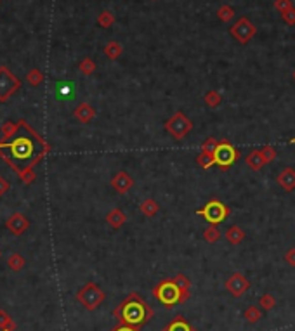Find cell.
<instances>
[{
  "mask_svg": "<svg viewBox=\"0 0 295 331\" xmlns=\"http://www.w3.org/2000/svg\"><path fill=\"white\" fill-rule=\"evenodd\" d=\"M238 160H240V151L229 140L226 139L219 140L216 151H214V163L219 165L221 170H228Z\"/></svg>",
  "mask_w": 295,
  "mask_h": 331,
  "instance_id": "obj_6",
  "label": "cell"
},
{
  "mask_svg": "<svg viewBox=\"0 0 295 331\" xmlns=\"http://www.w3.org/2000/svg\"><path fill=\"white\" fill-rule=\"evenodd\" d=\"M56 90H58V96L61 99H71L73 98L75 88H73V83H70V82H59Z\"/></svg>",
  "mask_w": 295,
  "mask_h": 331,
  "instance_id": "obj_27",
  "label": "cell"
},
{
  "mask_svg": "<svg viewBox=\"0 0 295 331\" xmlns=\"http://www.w3.org/2000/svg\"><path fill=\"white\" fill-rule=\"evenodd\" d=\"M281 18H283V21H285L286 25L293 26V25H295V7H293V9H290L288 13L281 14Z\"/></svg>",
  "mask_w": 295,
  "mask_h": 331,
  "instance_id": "obj_38",
  "label": "cell"
},
{
  "mask_svg": "<svg viewBox=\"0 0 295 331\" xmlns=\"http://www.w3.org/2000/svg\"><path fill=\"white\" fill-rule=\"evenodd\" d=\"M259 305H261V309H264L266 312H268V310L274 309V305H276V298H274L271 293H264L261 298H259Z\"/></svg>",
  "mask_w": 295,
  "mask_h": 331,
  "instance_id": "obj_31",
  "label": "cell"
},
{
  "mask_svg": "<svg viewBox=\"0 0 295 331\" xmlns=\"http://www.w3.org/2000/svg\"><path fill=\"white\" fill-rule=\"evenodd\" d=\"M11 189V184H9V180L7 179H4L2 175H0V196H4L7 191Z\"/></svg>",
  "mask_w": 295,
  "mask_h": 331,
  "instance_id": "obj_40",
  "label": "cell"
},
{
  "mask_svg": "<svg viewBox=\"0 0 295 331\" xmlns=\"http://www.w3.org/2000/svg\"><path fill=\"white\" fill-rule=\"evenodd\" d=\"M196 163L200 165L201 168H205V170L212 167V165H216V163H214V155H208V153H201V151H200V155L196 156Z\"/></svg>",
  "mask_w": 295,
  "mask_h": 331,
  "instance_id": "obj_33",
  "label": "cell"
},
{
  "mask_svg": "<svg viewBox=\"0 0 295 331\" xmlns=\"http://www.w3.org/2000/svg\"><path fill=\"white\" fill-rule=\"evenodd\" d=\"M274 9L280 14H285L290 9H293V2L292 0H274Z\"/></svg>",
  "mask_w": 295,
  "mask_h": 331,
  "instance_id": "obj_36",
  "label": "cell"
},
{
  "mask_svg": "<svg viewBox=\"0 0 295 331\" xmlns=\"http://www.w3.org/2000/svg\"><path fill=\"white\" fill-rule=\"evenodd\" d=\"M19 173V177H21V180L25 184H31L35 180V172H33V168L31 167H26V168H18V170H16Z\"/></svg>",
  "mask_w": 295,
  "mask_h": 331,
  "instance_id": "obj_34",
  "label": "cell"
},
{
  "mask_svg": "<svg viewBox=\"0 0 295 331\" xmlns=\"http://www.w3.org/2000/svg\"><path fill=\"white\" fill-rule=\"evenodd\" d=\"M217 144H219V140H217L216 137H207V139H205V143L201 144L200 151H201V153H208V155H214V151H216Z\"/></svg>",
  "mask_w": 295,
  "mask_h": 331,
  "instance_id": "obj_35",
  "label": "cell"
},
{
  "mask_svg": "<svg viewBox=\"0 0 295 331\" xmlns=\"http://www.w3.org/2000/svg\"><path fill=\"white\" fill-rule=\"evenodd\" d=\"M26 82L30 83L31 87H38V85H42L44 83V73L40 70H30L28 71V75H26Z\"/></svg>",
  "mask_w": 295,
  "mask_h": 331,
  "instance_id": "obj_29",
  "label": "cell"
},
{
  "mask_svg": "<svg viewBox=\"0 0 295 331\" xmlns=\"http://www.w3.org/2000/svg\"><path fill=\"white\" fill-rule=\"evenodd\" d=\"M234 16H236V11H234L231 6H221L219 9H217V18H219L222 23L233 21Z\"/></svg>",
  "mask_w": 295,
  "mask_h": 331,
  "instance_id": "obj_24",
  "label": "cell"
},
{
  "mask_svg": "<svg viewBox=\"0 0 295 331\" xmlns=\"http://www.w3.org/2000/svg\"><path fill=\"white\" fill-rule=\"evenodd\" d=\"M285 262H286L288 265H292V267H295V248L286 250V253H285Z\"/></svg>",
  "mask_w": 295,
  "mask_h": 331,
  "instance_id": "obj_39",
  "label": "cell"
},
{
  "mask_svg": "<svg viewBox=\"0 0 295 331\" xmlns=\"http://www.w3.org/2000/svg\"><path fill=\"white\" fill-rule=\"evenodd\" d=\"M0 149H9V156L2 155V158L7 163L13 165V168L18 167V163H23L26 167L33 168L40 160L46 156V153H40L35 155V144L30 137L19 135L13 140H7V143H0Z\"/></svg>",
  "mask_w": 295,
  "mask_h": 331,
  "instance_id": "obj_2",
  "label": "cell"
},
{
  "mask_svg": "<svg viewBox=\"0 0 295 331\" xmlns=\"http://www.w3.org/2000/svg\"><path fill=\"white\" fill-rule=\"evenodd\" d=\"M18 88H19V80L6 66L0 68V103H6Z\"/></svg>",
  "mask_w": 295,
  "mask_h": 331,
  "instance_id": "obj_9",
  "label": "cell"
},
{
  "mask_svg": "<svg viewBox=\"0 0 295 331\" xmlns=\"http://www.w3.org/2000/svg\"><path fill=\"white\" fill-rule=\"evenodd\" d=\"M189 295H191V292L181 288L174 277L172 279H161L158 285L153 288V297H155L163 307H167V309H172V307L188 302Z\"/></svg>",
  "mask_w": 295,
  "mask_h": 331,
  "instance_id": "obj_3",
  "label": "cell"
},
{
  "mask_svg": "<svg viewBox=\"0 0 295 331\" xmlns=\"http://www.w3.org/2000/svg\"><path fill=\"white\" fill-rule=\"evenodd\" d=\"M196 215L203 217L208 225H219L231 215V208L219 200H210L203 208L196 210Z\"/></svg>",
  "mask_w": 295,
  "mask_h": 331,
  "instance_id": "obj_5",
  "label": "cell"
},
{
  "mask_svg": "<svg viewBox=\"0 0 295 331\" xmlns=\"http://www.w3.org/2000/svg\"><path fill=\"white\" fill-rule=\"evenodd\" d=\"M226 290H228L234 298H240L250 290V282L241 272H234L226 279Z\"/></svg>",
  "mask_w": 295,
  "mask_h": 331,
  "instance_id": "obj_10",
  "label": "cell"
},
{
  "mask_svg": "<svg viewBox=\"0 0 295 331\" xmlns=\"http://www.w3.org/2000/svg\"><path fill=\"white\" fill-rule=\"evenodd\" d=\"M163 331H196V329L193 328V326L189 324L188 321H186V317L176 316L171 322H168L167 326H165Z\"/></svg>",
  "mask_w": 295,
  "mask_h": 331,
  "instance_id": "obj_17",
  "label": "cell"
},
{
  "mask_svg": "<svg viewBox=\"0 0 295 331\" xmlns=\"http://www.w3.org/2000/svg\"><path fill=\"white\" fill-rule=\"evenodd\" d=\"M113 23H115V16L110 11H103L99 16H98V25L101 28H110L113 26Z\"/></svg>",
  "mask_w": 295,
  "mask_h": 331,
  "instance_id": "obj_32",
  "label": "cell"
},
{
  "mask_svg": "<svg viewBox=\"0 0 295 331\" xmlns=\"http://www.w3.org/2000/svg\"><path fill=\"white\" fill-rule=\"evenodd\" d=\"M293 80H295V71H293Z\"/></svg>",
  "mask_w": 295,
  "mask_h": 331,
  "instance_id": "obj_43",
  "label": "cell"
},
{
  "mask_svg": "<svg viewBox=\"0 0 295 331\" xmlns=\"http://www.w3.org/2000/svg\"><path fill=\"white\" fill-rule=\"evenodd\" d=\"M122 52H123V47L120 45V42H116V40H110V42L104 45V56H106L108 59H111V61L118 59L120 56H122Z\"/></svg>",
  "mask_w": 295,
  "mask_h": 331,
  "instance_id": "obj_20",
  "label": "cell"
},
{
  "mask_svg": "<svg viewBox=\"0 0 295 331\" xmlns=\"http://www.w3.org/2000/svg\"><path fill=\"white\" fill-rule=\"evenodd\" d=\"M73 116L80 123L87 125L96 118V110H94V106H91L89 103H80L73 110Z\"/></svg>",
  "mask_w": 295,
  "mask_h": 331,
  "instance_id": "obj_14",
  "label": "cell"
},
{
  "mask_svg": "<svg viewBox=\"0 0 295 331\" xmlns=\"http://www.w3.org/2000/svg\"><path fill=\"white\" fill-rule=\"evenodd\" d=\"M16 324L13 321V317L6 312V310L0 309V331H14Z\"/></svg>",
  "mask_w": 295,
  "mask_h": 331,
  "instance_id": "obj_28",
  "label": "cell"
},
{
  "mask_svg": "<svg viewBox=\"0 0 295 331\" xmlns=\"http://www.w3.org/2000/svg\"><path fill=\"white\" fill-rule=\"evenodd\" d=\"M76 302L83 307L86 310H96L99 305H103V302L106 300V293L99 288L96 282H87L86 286L76 292Z\"/></svg>",
  "mask_w": 295,
  "mask_h": 331,
  "instance_id": "obj_4",
  "label": "cell"
},
{
  "mask_svg": "<svg viewBox=\"0 0 295 331\" xmlns=\"http://www.w3.org/2000/svg\"><path fill=\"white\" fill-rule=\"evenodd\" d=\"M153 314H155L153 307L137 293H131L113 310V316L116 317L120 324L134 326V328H143L144 324H148Z\"/></svg>",
  "mask_w": 295,
  "mask_h": 331,
  "instance_id": "obj_1",
  "label": "cell"
},
{
  "mask_svg": "<svg viewBox=\"0 0 295 331\" xmlns=\"http://www.w3.org/2000/svg\"><path fill=\"white\" fill-rule=\"evenodd\" d=\"M203 101L208 108H219L222 103V96H221V92H217V90H208L207 94H205Z\"/></svg>",
  "mask_w": 295,
  "mask_h": 331,
  "instance_id": "obj_25",
  "label": "cell"
},
{
  "mask_svg": "<svg viewBox=\"0 0 295 331\" xmlns=\"http://www.w3.org/2000/svg\"><path fill=\"white\" fill-rule=\"evenodd\" d=\"M111 331H141V328H134V326H125V324H118L115 329Z\"/></svg>",
  "mask_w": 295,
  "mask_h": 331,
  "instance_id": "obj_41",
  "label": "cell"
},
{
  "mask_svg": "<svg viewBox=\"0 0 295 331\" xmlns=\"http://www.w3.org/2000/svg\"><path fill=\"white\" fill-rule=\"evenodd\" d=\"M165 130H167L176 140H183L184 137L193 130V122L183 111H176L171 118L165 122Z\"/></svg>",
  "mask_w": 295,
  "mask_h": 331,
  "instance_id": "obj_7",
  "label": "cell"
},
{
  "mask_svg": "<svg viewBox=\"0 0 295 331\" xmlns=\"http://www.w3.org/2000/svg\"><path fill=\"white\" fill-rule=\"evenodd\" d=\"M245 163H246V167H248L250 170H254V172H259L262 167L268 165V163H266V160H264V156H262L261 149H252V151L245 156Z\"/></svg>",
  "mask_w": 295,
  "mask_h": 331,
  "instance_id": "obj_15",
  "label": "cell"
},
{
  "mask_svg": "<svg viewBox=\"0 0 295 331\" xmlns=\"http://www.w3.org/2000/svg\"><path fill=\"white\" fill-rule=\"evenodd\" d=\"M7 265H9L11 270L19 272V270L26 265V260H25V257L19 255V253H13V255H9V258H7Z\"/></svg>",
  "mask_w": 295,
  "mask_h": 331,
  "instance_id": "obj_23",
  "label": "cell"
},
{
  "mask_svg": "<svg viewBox=\"0 0 295 331\" xmlns=\"http://www.w3.org/2000/svg\"><path fill=\"white\" fill-rule=\"evenodd\" d=\"M78 70H80V73H82V75L91 76L96 71V63L92 61L91 58H83L78 64Z\"/></svg>",
  "mask_w": 295,
  "mask_h": 331,
  "instance_id": "obj_30",
  "label": "cell"
},
{
  "mask_svg": "<svg viewBox=\"0 0 295 331\" xmlns=\"http://www.w3.org/2000/svg\"><path fill=\"white\" fill-rule=\"evenodd\" d=\"M243 316L246 319V322H250V324H256V322H259L262 319V310L259 309L257 305H250V307H246V309H245Z\"/></svg>",
  "mask_w": 295,
  "mask_h": 331,
  "instance_id": "obj_22",
  "label": "cell"
},
{
  "mask_svg": "<svg viewBox=\"0 0 295 331\" xmlns=\"http://www.w3.org/2000/svg\"><path fill=\"white\" fill-rule=\"evenodd\" d=\"M226 240L231 245H240L245 240V231L238 225H231V227L226 231Z\"/></svg>",
  "mask_w": 295,
  "mask_h": 331,
  "instance_id": "obj_21",
  "label": "cell"
},
{
  "mask_svg": "<svg viewBox=\"0 0 295 331\" xmlns=\"http://www.w3.org/2000/svg\"><path fill=\"white\" fill-rule=\"evenodd\" d=\"M111 187L115 189L118 195H127L132 187H134V179H132L131 173L127 172H118L113 175L111 179Z\"/></svg>",
  "mask_w": 295,
  "mask_h": 331,
  "instance_id": "obj_12",
  "label": "cell"
},
{
  "mask_svg": "<svg viewBox=\"0 0 295 331\" xmlns=\"http://www.w3.org/2000/svg\"><path fill=\"white\" fill-rule=\"evenodd\" d=\"M261 153H262V156H264V160H266V163H271V161H274L276 160V156H278V153H276V148H273V146H264V148H261Z\"/></svg>",
  "mask_w": 295,
  "mask_h": 331,
  "instance_id": "obj_37",
  "label": "cell"
},
{
  "mask_svg": "<svg viewBox=\"0 0 295 331\" xmlns=\"http://www.w3.org/2000/svg\"><path fill=\"white\" fill-rule=\"evenodd\" d=\"M290 144H295V137H293V139H290Z\"/></svg>",
  "mask_w": 295,
  "mask_h": 331,
  "instance_id": "obj_42",
  "label": "cell"
},
{
  "mask_svg": "<svg viewBox=\"0 0 295 331\" xmlns=\"http://www.w3.org/2000/svg\"><path fill=\"white\" fill-rule=\"evenodd\" d=\"M221 236H222V234H221L219 229H217V225H208V227L203 231V240L210 245L217 243V241L221 240Z\"/></svg>",
  "mask_w": 295,
  "mask_h": 331,
  "instance_id": "obj_26",
  "label": "cell"
},
{
  "mask_svg": "<svg viewBox=\"0 0 295 331\" xmlns=\"http://www.w3.org/2000/svg\"><path fill=\"white\" fill-rule=\"evenodd\" d=\"M139 212L143 213L144 217H155L156 213L160 212V205L156 203L153 198H148V200H144L143 203L139 205Z\"/></svg>",
  "mask_w": 295,
  "mask_h": 331,
  "instance_id": "obj_19",
  "label": "cell"
},
{
  "mask_svg": "<svg viewBox=\"0 0 295 331\" xmlns=\"http://www.w3.org/2000/svg\"><path fill=\"white\" fill-rule=\"evenodd\" d=\"M276 182L283 191H286V193L293 191L295 189V168H292V167L283 168V170L278 173Z\"/></svg>",
  "mask_w": 295,
  "mask_h": 331,
  "instance_id": "obj_13",
  "label": "cell"
},
{
  "mask_svg": "<svg viewBox=\"0 0 295 331\" xmlns=\"http://www.w3.org/2000/svg\"><path fill=\"white\" fill-rule=\"evenodd\" d=\"M23 127V120H19V123L6 122L2 125V140L0 143H7V140L14 139V135L18 134V130Z\"/></svg>",
  "mask_w": 295,
  "mask_h": 331,
  "instance_id": "obj_18",
  "label": "cell"
},
{
  "mask_svg": "<svg viewBox=\"0 0 295 331\" xmlns=\"http://www.w3.org/2000/svg\"><path fill=\"white\" fill-rule=\"evenodd\" d=\"M106 222L111 229H120L122 225L127 222V215L123 213V210L120 208H111L110 212L106 213Z\"/></svg>",
  "mask_w": 295,
  "mask_h": 331,
  "instance_id": "obj_16",
  "label": "cell"
},
{
  "mask_svg": "<svg viewBox=\"0 0 295 331\" xmlns=\"http://www.w3.org/2000/svg\"><path fill=\"white\" fill-rule=\"evenodd\" d=\"M229 33H231V37L236 40L238 43L245 45V43H248L250 40L257 35V26L254 25L248 18H240L231 28H229Z\"/></svg>",
  "mask_w": 295,
  "mask_h": 331,
  "instance_id": "obj_8",
  "label": "cell"
},
{
  "mask_svg": "<svg viewBox=\"0 0 295 331\" xmlns=\"http://www.w3.org/2000/svg\"><path fill=\"white\" fill-rule=\"evenodd\" d=\"M6 227L9 229V231L13 232L14 236H21V234L26 232L28 227H30V220H28L26 215L16 212V213H13V215L9 217V219H7Z\"/></svg>",
  "mask_w": 295,
  "mask_h": 331,
  "instance_id": "obj_11",
  "label": "cell"
}]
</instances>
